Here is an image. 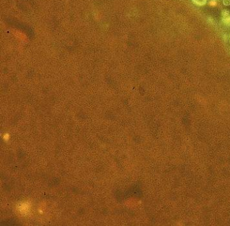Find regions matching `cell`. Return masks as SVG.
I'll list each match as a JSON object with an SVG mask.
<instances>
[{
    "label": "cell",
    "instance_id": "cell-1",
    "mask_svg": "<svg viewBox=\"0 0 230 226\" xmlns=\"http://www.w3.org/2000/svg\"><path fill=\"white\" fill-rule=\"evenodd\" d=\"M193 2L198 5H204L206 3V0H192Z\"/></svg>",
    "mask_w": 230,
    "mask_h": 226
},
{
    "label": "cell",
    "instance_id": "cell-3",
    "mask_svg": "<svg viewBox=\"0 0 230 226\" xmlns=\"http://www.w3.org/2000/svg\"><path fill=\"white\" fill-rule=\"evenodd\" d=\"M222 15H223V17L227 16L230 15V12H229L227 10H223V12H222Z\"/></svg>",
    "mask_w": 230,
    "mask_h": 226
},
{
    "label": "cell",
    "instance_id": "cell-5",
    "mask_svg": "<svg viewBox=\"0 0 230 226\" xmlns=\"http://www.w3.org/2000/svg\"><path fill=\"white\" fill-rule=\"evenodd\" d=\"M209 5H211V6H215L217 5V2L215 0H210V2H209Z\"/></svg>",
    "mask_w": 230,
    "mask_h": 226
},
{
    "label": "cell",
    "instance_id": "cell-4",
    "mask_svg": "<svg viewBox=\"0 0 230 226\" xmlns=\"http://www.w3.org/2000/svg\"><path fill=\"white\" fill-rule=\"evenodd\" d=\"M223 4L225 6H229V5H230V0H223Z\"/></svg>",
    "mask_w": 230,
    "mask_h": 226
},
{
    "label": "cell",
    "instance_id": "cell-2",
    "mask_svg": "<svg viewBox=\"0 0 230 226\" xmlns=\"http://www.w3.org/2000/svg\"><path fill=\"white\" fill-rule=\"evenodd\" d=\"M223 23L227 24V25H230V16H225V17H223Z\"/></svg>",
    "mask_w": 230,
    "mask_h": 226
}]
</instances>
